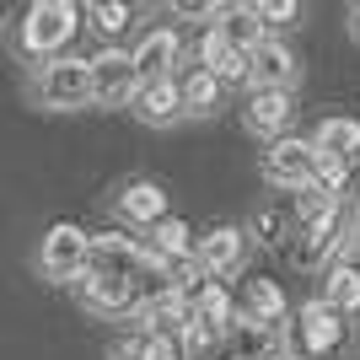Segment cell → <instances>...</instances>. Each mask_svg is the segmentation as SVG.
Segmentation results:
<instances>
[{"label": "cell", "mask_w": 360, "mask_h": 360, "mask_svg": "<svg viewBox=\"0 0 360 360\" xmlns=\"http://www.w3.org/2000/svg\"><path fill=\"white\" fill-rule=\"evenodd\" d=\"M323 301H328L339 317L360 312V264L355 258H333L328 264V290H323Z\"/></svg>", "instance_id": "22"}, {"label": "cell", "mask_w": 360, "mask_h": 360, "mask_svg": "<svg viewBox=\"0 0 360 360\" xmlns=\"http://www.w3.org/2000/svg\"><path fill=\"white\" fill-rule=\"evenodd\" d=\"M81 27V6L75 0H32L27 16H22V54L32 60H60V49L75 38Z\"/></svg>", "instance_id": "2"}, {"label": "cell", "mask_w": 360, "mask_h": 360, "mask_svg": "<svg viewBox=\"0 0 360 360\" xmlns=\"http://www.w3.org/2000/svg\"><path fill=\"white\" fill-rule=\"evenodd\" d=\"M312 150L323 156V162L349 167V162L360 156V119H349V113L323 119V124H317V135H312Z\"/></svg>", "instance_id": "13"}, {"label": "cell", "mask_w": 360, "mask_h": 360, "mask_svg": "<svg viewBox=\"0 0 360 360\" xmlns=\"http://www.w3.org/2000/svg\"><path fill=\"white\" fill-rule=\"evenodd\" d=\"M129 108H135V119L140 124H178L183 119V91L178 81H140V91L129 97Z\"/></svg>", "instance_id": "12"}, {"label": "cell", "mask_w": 360, "mask_h": 360, "mask_svg": "<svg viewBox=\"0 0 360 360\" xmlns=\"http://www.w3.org/2000/svg\"><path fill=\"white\" fill-rule=\"evenodd\" d=\"M215 32H221L231 49H242V54H253L269 32H264V22H258V6H215Z\"/></svg>", "instance_id": "17"}, {"label": "cell", "mask_w": 360, "mask_h": 360, "mask_svg": "<svg viewBox=\"0 0 360 360\" xmlns=\"http://www.w3.org/2000/svg\"><path fill=\"white\" fill-rule=\"evenodd\" d=\"M355 237H360V210H355Z\"/></svg>", "instance_id": "29"}, {"label": "cell", "mask_w": 360, "mask_h": 360, "mask_svg": "<svg viewBox=\"0 0 360 360\" xmlns=\"http://www.w3.org/2000/svg\"><path fill=\"white\" fill-rule=\"evenodd\" d=\"M32 103L38 108H54V113H70V108H86L91 103V60H49L38 65L32 75Z\"/></svg>", "instance_id": "3"}, {"label": "cell", "mask_w": 360, "mask_h": 360, "mask_svg": "<svg viewBox=\"0 0 360 360\" xmlns=\"http://www.w3.org/2000/svg\"><path fill=\"white\" fill-rule=\"evenodd\" d=\"M91 258V231H81L75 221H54L38 242V269L49 280H81Z\"/></svg>", "instance_id": "4"}, {"label": "cell", "mask_w": 360, "mask_h": 360, "mask_svg": "<svg viewBox=\"0 0 360 360\" xmlns=\"http://www.w3.org/2000/svg\"><path fill=\"white\" fill-rule=\"evenodd\" d=\"M296 16H301V6H296V0H258V22H264V32L290 27Z\"/></svg>", "instance_id": "27"}, {"label": "cell", "mask_w": 360, "mask_h": 360, "mask_svg": "<svg viewBox=\"0 0 360 360\" xmlns=\"http://www.w3.org/2000/svg\"><path fill=\"white\" fill-rule=\"evenodd\" d=\"M81 16H91V27L108 32V38H119V32L129 27V6H124V0H97V6H86Z\"/></svg>", "instance_id": "26"}, {"label": "cell", "mask_w": 360, "mask_h": 360, "mask_svg": "<svg viewBox=\"0 0 360 360\" xmlns=\"http://www.w3.org/2000/svg\"><path fill=\"white\" fill-rule=\"evenodd\" d=\"M296 205H269V210H258V221H253V231H248V237H258V242H269V248H280V242L290 237V231H296Z\"/></svg>", "instance_id": "25"}, {"label": "cell", "mask_w": 360, "mask_h": 360, "mask_svg": "<svg viewBox=\"0 0 360 360\" xmlns=\"http://www.w3.org/2000/svg\"><path fill=\"white\" fill-rule=\"evenodd\" d=\"M0 16H6V11H0Z\"/></svg>", "instance_id": "30"}, {"label": "cell", "mask_w": 360, "mask_h": 360, "mask_svg": "<svg viewBox=\"0 0 360 360\" xmlns=\"http://www.w3.org/2000/svg\"><path fill=\"white\" fill-rule=\"evenodd\" d=\"M119 215L129 226H162L167 221V194H162V183H150V178H135V183H124L119 188Z\"/></svg>", "instance_id": "14"}, {"label": "cell", "mask_w": 360, "mask_h": 360, "mask_svg": "<svg viewBox=\"0 0 360 360\" xmlns=\"http://www.w3.org/2000/svg\"><path fill=\"white\" fill-rule=\"evenodd\" d=\"M199 269L215 274V280H231V274H242V258H248V231L242 226H215V231H205L194 248Z\"/></svg>", "instance_id": "8"}, {"label": "cell", "mask_w": 360, "mask_h": 360, "mask_svg": "<svg viewBox=\"0 0 360 360\" xmlns=\"http://www.w3.org/2000/svg\"><path fill=\"white\" fill-rule=\"evenodd\" d=\"M75 290H81V301H86V312H103V317H129V312H140L135 285H129V280H119V274L86 269L81 280H75Z\"/></svg>", "instance_id": "10"}, {"label": "cell", "mask_w": 360, "mask_h": 360, "mask_svg": "<svg viewBox=\"0 0 360 360\" xmlns=\"http://www.w3.org/2000/svg\"><path fill=\"white\" fill-rule=\"evenodd\" d=\"M183 54V38L172 27H150L135 49H129V60H135V75L140 81H172V65Z\"/></svg>", "instance_id": "11"}, {"label": "cell", "mask_w": 360, "mask_h": 360, "mask_svg": "<svg viewBox=\"0 0 360 360\" xmlns=\"http://www.w3.org/2000/svg\"><path fill=\"white\" fill-rule=\"evenodd\" d=\"M339 242H345V215L328 210V215H317V221L296 226L290 258H296V269H328V258L339 253Z\"/></svg>", "instance_id": "7"}, {"label": "cell", "mask_w": 360, "mask_h": 360, "mask_svg": "<svg viewBox=\"0 0 360 360\" xmlns=\"http://www.w3.org/2000/svg\"><path fill=\"white\" fill-rule=\"evenodd\" d=\"M349 32H355V44H360V0L349 6Z\"/></svg>", "instance_id": "28"}, {"label": "cell", "mask_w": 360, "mask_h": 360, "mask_svg": "<svg viewBox=\"0 0 360 360\" xmlns=\"http://www.w3.org/2000/svg\"><path fill=\"white\" fill-rule=\"evenodd\" d=\"M237 312H242V323H258V328H285V290L274 280H248Z\"/></svg>", "instance_id": "16"}, {"label": "cell", "mask_w": 360, "mask_h": 360, "mask_svg": "<svg viewBox=\"0 0 360 360\" xmlns=\"http://www.w3.org/2000/svg\"><path fill=\"white\" fill-rule=\"evenodd\" d=\"M178 91H183V113L205 119V113H215V108H221V91H226V86L215 81L210 70H199V65H194V70L178 81Z\"/></svg>", "instance_id": "23"}, {"label": "cell", "mask_w": 360, "mask_h": 360, "mask_svg": "<svg viewBox=\"0 0 360 360\" xmlns=\"http://www.w3.org/2000/svg\"><path fill=\"white\" fill-rule=\"evenodd\" d=\"M119 360H183V345L167 333H135L129 345H119Z\"/></svg>", "instance_id": "24"}, {"label": "cell", "mask_w": 360, "mask_h": 360, "mask_svg": "<svg viewBox=\"0 0 360 360\" xmlns=\"http://www.w3.org/2000/svg\"><path fill=\"white\" fill-rule=\"evenodd\" d=\"M194 323H199V328H210L215 339H226V333H231V328L242 323L237 296H231L226 285H205V290L194 296Z\"/></svg>", "instance_id": "19"}, {"label": "cell", "mask_w": 360, "mask_h": 360, "mask_svg": "<svg viewBox=\"0 0 360 360\" xmlns=\"http://www.w3.org/2000/svg\"><path fill=\"white\" fill-rule=\"evenodd\" d=\"M135 317H140V333H167V339H183V328L194 323V301L183 296V290H172V296L140 307Z\"/></svg>", "instance_id": "18"}, {"label": "cell", "mask_w": 360, "mask_h": 360, "mask_svg": "<svg viewBox=\"0 0 360 360\" xmlns=\"http://www.w3.org/2000/svg\"><path fill=\"white\" fill-rule=\"evenodd\" d=\"M280 339H285V355L290 360H333L339 349H345V339H349V323L317 296V301H307V307L285 323Z\"/></svg>", "instance_id": "1"}, {"label": "cell", "mask_w": 360, "mask_h": 360, "mask_svg": "<svg viewBox=\"0 0 360 360\" xmlns=\"http://www.w3.org/2000/svg\"><path fill=\"white\" fill-rule=\"evenodd\" d=\"M199 70H210L221 86H226V81H248V54H242V49H231L221 32L210 27L205 38H199Z\"/></svg>", "instance_id": "20"}, {"label": "cell", "mask_w": 360, "mask_h": 360, "mask_svg": "<svg viewBox=\"0 0 360 360\" xmlns=\"http://www.w3.org/2000/svg\"><path fill=\"white\" fill-rule=\"evenodd\" d=\"M290 113H296L290 91H248V108H242L248 129H253V135H269V140H280V135H285Z\"/></svg>", "instance_id": "15"}, {"label": "cell", "mask_w": 360, "mask_h": 360, "mask_svg": "<svg viewBox=\"0 0 360 360\" xmlns=\"http://www.w3.org/2000/svg\"><path fill=\"white\" fill-rule=\"evenodd\" d=\"M140 91V75H135V60L129 49H103L91 60V103L103 108H129V97Z\"/></svg>", "instance_id": "6"}, {"label": "cell", "mask_w": 360, "mask_h": 360, "mask_svg": "<svg viewBox=\"0 0 360 360\" xmlns=\"http://www.w3.org/2000/svg\"><path fill=\"white\" fill-rule=\"evenodd\" d=\"M150 237H156V242H150V253L162 258L167 269H172V264H188L194 248H199V242H194V226L178 221V215H167L162 226H150Z\"/></svg>", "instance_id": "21"}, {"label": "cell", "mask_w": 360, "mask_h": 360, "mask_svg": "<svg viewBox=\"0 0 360 360\" xmlns=\"http://www.w3.org/2000/svg\"><path fill=\"white\" fill-rule=\"evenodd\" d=\"M296 81V54H290L285 38H264V44L248 54V86L253 91H290Z\"/></svg>", "instance_id": "9"}, {"label": "cell", "mask_w": 360, "mask_h": 360, "mask_svg": "<svg viewBox=\"0 0 360 360\" xmlns=\"http://www.w3.org/2000/svg\"><path fill=\"white\" fill-rule=\"evenodd\" d=\"M312 172H317V150H312V140L280 135L269 150H264V178H269L274 188H285V194H301V188L312 183Z\"/></svg>", "instance_id": "5"}]
</instances>
